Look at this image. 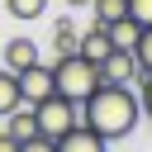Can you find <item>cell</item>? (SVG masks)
<instances>
[{"label": "cell", "instance_id": "cell-13", "mask_svg": "<svg viewBox=\"0 0 152 152\" xmlns=\"http://www.w3.org/2000/svg\"><path fill=\"white\" fill-rule=\"evenodd\" d=\"M90 10H95V24H114L128 14V0H90Z\"/></svg>", "mask_w": 152, "mask_h": 152}, {"label": "cell", "instance_id": "cell-5", "mask_svg": "<svg viewBox=\"0 0 152 152\" xmlns=\"http://www.w3.org/2000/svg\"><path fill=\"white\" fill-rule=\"evenodd\" d=\"M142 71H138V62H133V52L128 48H109L104 57H100V81H119V86H128V81H138Z\"/></svg>", "mask_w": 152, "mask_h": 152}, {"label": "cell", "instance_id": "cell-15", "mask_svg": "<svg viewBox=\"0 0 152 152\" xmlns=\"http://www.w3.org/2000/svg\"><path fill=\"white\" fill-rule=\"evenodd\" d=\"M5 10H10L14 19H38V14L48 10V0H5Z\"/></svg>", "mask_w": 152, "mask_h": 152}, {"label": "cell", "instance_id": "cell-8", "mask_svg": "<svg viewBox=\"0 0 152 152\" xmlns=\"http://www.w3.org/2000/svg\"><path fill=\"white\" fill-rule=\"evenodd\" d=\"M33 62H38V43H28V38H10L5 43V66L10 71H24Z\"/></svg>", "mask_w": 152, "mask_h": 152}, {"label": "cell", "instance_id": "cell-3", "mask_svg": "<svg viewBox=\"0 0 152 152\" xmlns=\"http://www.w3.org/2000/svg\"><path fill=\"white\" fill-rule=\"evenodd\" d=\"M33 119H38V133L57 142L71 124H81V104H71V100H62V95L52 90L48 100H38V104H33Z\"/></svg>", "mask_w": 152, "mask_h": 152}, {"label": "cell", "instance_id": "cell-12", "mask_svg": "<svg viewBox=\"0 0 152 152\" xmlns=\"http://www.w3.org/2000/svg\"><path fill=\"white\" fill-rule=\"evenodd\" d=\"M14 104H19V81H14L10 66H0V119H5Z\"/></svg>", "mask_w": 152, "mask_h": 152}, {"label": "cell", "instance_id": "cell-14", "mask_svg": "<svg viewBox=\"0 0 152 152\" xmlns=\"http://www.w3.org/2000/svg\"><path fill=\"white\" fill-rule=\"evenodd\" d=\"M133 62H138V71H152V24L138 33V43H133Z\"/></svg>", "mask_w": 152, "mask_h": 152}, {"label": "cell", "instance_id": "cell-11", "mask_svg": "<svg viewBox=\"0 0 152 152\" xmlns=\"http://www.w3.org/2000/svg\"><path fill=\"white\" fill-rule=\"evenodd\" d=\"M76 28H71V19H57V28H52V52L57 57H66V52H76Z\"/></svg>", "mask_w": 152, "mask_h": 152}, {"label": "cell", "instance_id": "cell-17", "mask_svg": "<svg viewBox=\"0 0 152 152\" xmlns=\"http://www.w3.org/2000/svg\"><path fill=\"white\" fill-rule=\"evenodd\" d=\"M14 152H57V147H52V138H43V133H33V138H24V142H19Z\"/></svg>", "mask_w": 152, "mask_h": 152}, {"label": "cell", "instance_id": "cell-18", "mask_svg": "<svg viewBox=\"0 0 152 152\" xmlns=\"http://www.w3.org/2000/svg\"><path fill=\"white\" fill-rule=\"evenodd\" d=\"M128 19H138L142 28L152 24V0H128Z\"/></svg>", "mask_w": 152, "mask_h": 152}, {"label": "cell", "instance_id": "cell-6", "mask_svg": "<svg viewBox=\"0 0 152 152\" xmlns=\"http://www.w3.org/2000/svg\"><path fill=\"white\" fill-rule=\"evenodd\" d=\"M52 147H57V152H109V142H104L95 128H86V124H71Z\"/></svg>", "mask_w": 152, "mask_h": 152}, {"label": "cell", "instance_id": "cell-1", "mask_svg": "<svg viewBox=\"0 0 152 152\" xmlns=\"http://www.w3.org/2000/svg\"><path fill=\"white\" fill-rule=\"evenodd\" d=\"M138 114H142V104H138L133 86H119V81H100V86L81 100V124L95 128L104 142L128 138V133L138 128Z\"/></svg>", "mask_w": 152, "mask_h": 152}, {"label": "cell", "instance_id": "cell-19", "mask_svg": "<svg viewBox=\"0 0 152 152\" xmlns=\"http://www.w3.org/2000/svg\"><path fill=\"white\" fill-rule=\"evenodd\" d=\"M14 147H19V142H14L10 133H0V152H14Z\"/></svg>", "mask_w": 152, "mask_h": 152}, {"label": "cell", "instance_id": "cell-16", "mask_svg": "<svg viewBox=\"0 0 152 152\" xmlns=\"http://www.w3.org/2000/svg\"><path fill=\"white\" fill-rule=\"evenodd\" d=\"M138 104H142V114L152 119V71H142V76H138Z\"/></svg>", "mask_w": 152, "mask_h": 152}, {"label": "cell", "instance_id": "cell-4", "mask_svg": "<svg viewBox=\"0 0 152 152\" xmlns=\"http://www.w3.org/2000/svg\"><path fill=\"white\" fill-rule=\"evenodd\" d=\"M14 81H19V104H38V100H48V95L57 90V86H52V66H43V62L14 71Z\"/></svg>", "mask_w": 152, "mask_h": 152}, {"label": "cell", "instance_id": "cell-10", "mask_svg": "<svg viewBox=\"0 0 152 152\" xmlns=\"http://www.w3.org/2000/svg\"><path fill=\"white\" fill-rule=\"evenodd\" d=\"M104 28H109V43H114V48H128V52H133V43H138V33H142V24L128 19V14L114 19V24H104Z\"/></svg>", "mask_w": 152, "mask_h": 152}, {"label": "cell", "instance_id": "cell-2", "mask_svg": "<svg viewBox=\"0 0 152 152\" xmlns=\"http://www.w3.org/2000/svg\"><path fill=\"white\" fill-rule=\"evenodd\" d=\"M52 86H57V95H62V100L81 104V100L100 86V66H95V62H86L81 52H66V57H57V62H52Z\"/></svg>", "mask_w": 152, "mask_h": 152}, {"label": "cell", "instance_id": "cell-9", "mask_svg": "<svg viewBox=\"0 0 152 152\" xmlns=\"http://www.w3.org/2000/svg\"><path fill=\"white\" fill-rule=\"evenodd\" d=\"M5 119H10V128H5V133H10L14 142H24V138H33V133H38V119H33V104H14V109H10Z\"/></svg>", "mask_w": 152, "mask_h": 152}, {"label": "cell", "instance_id": "cell-7", "mask_svg": "<svg viewBox=\"0 0 152 152\" xmlns=\"http://www.w3.org/2000/svg\"><path fill=\"white\" fill-rule=\"evenodd\" d=\"M109 48H114V43H109V28H104V24H90V28L76 38V52H81L86 62H95V66H100V57H104Z\"/></svg>", "mask_w": 152, "mask_h": 152}, {"label": "cell", "instance_id": "cell-20", "mask_svg": "<svg viewBox=\"0 0 152 152\" xmlns=\"http://www.w3.org/2000/svg\"><path fill=\"white\" fill-rule=\"evenodd\" d=\"M62 5H76V10H81V5H90V0H62Z\"/></svg>", "mask_w": 152, "mask_h": 152}]
</instances>
